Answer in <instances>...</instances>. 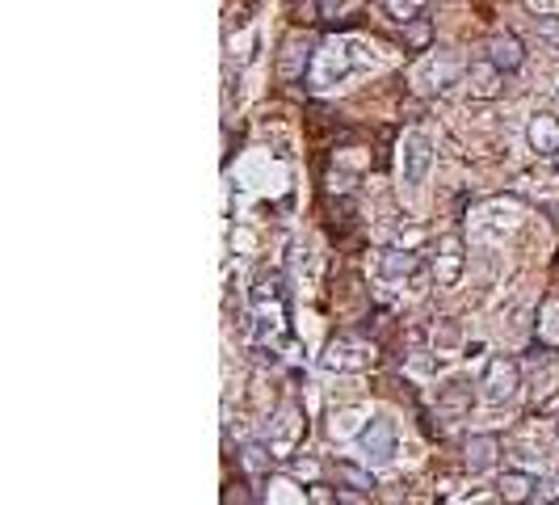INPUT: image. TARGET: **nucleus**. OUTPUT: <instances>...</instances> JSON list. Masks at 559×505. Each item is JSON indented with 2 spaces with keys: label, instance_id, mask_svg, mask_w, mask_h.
Instances as JSON below:
<instances>
[{
  "label": "nucleus",
  "instance_id": "1",
  "mask_svg": "<svg viewBox=\"0 0 559 505\" xmlns=\"http://www.w3.org/2000/svg\"><path fill=\"white\" fill-rule=\"evenodd\" d=\"M475 388H480V400H484V405H492V408L509 405L513 396L522 392V362L509 358V354L488 358V367H484V375H480Z\"/></svg>",
  "mask_w": 559,
  "mask_h": 505
},
{
  "label": "nucleus",
  "instance_id": "2",
  "mask_svg": "<svg viewBox=\"0 0 559 505\" xmlns=\"http://www.w3.org/2000/svg\"><path fill=\"white\" fill-rule=\"evenodd\" d=\"M375 270H378V278H387V283H408L413 291H425V283H433L429 266H421V257H416L413 248H378Z\"/></svg>",
  "mask_w": 559,
  "mask_h": 505
},
{
  "label": "nucleus",
  "instance_id": "3",
  "mask_svg": "<svg viewBox=\"0 0 559 505\" xmlns=\"http://www.w3.org/2000/svg\"><path fill=\"white\" fill-rule=\"evenodd\" d=\"M462 270H467V248H462V236L459 232H446L433 240L429 248V274H433V286H459Z\"/></svg>",
  "mask_w": 559,
  "mask_h": 505
},
{
  "label": "nucleus",
  "instance_id": "4",
  "mask_svg": "<svg viewBox=\"0 0 559 505\" xmlns=\"http://www.w3.org/2000/svg\"><path fill=\"white\" fill-rule=\"evenodd\" d=\"M462 76H467V63H462L459 55H450V51H433L429 60L416 63L413 80L425 89V93H446L450 85H459Z\"/></svg>",
  "mask_w": 559,
  "mask_h": 505
},
{
  "label": "nucleus",
  "instance_id": "5",
  "mask_svg": "<svg viewBox=\"0 0 559 505\" xmlns=\"http://www.w3.org/2000/svg\"><path fill=\"white\" fill-rule=\"evenodd\" d=\"M320 367L324 370H337V375H358V370L375 367V350L358 337H332L329 350L320 354Z\"/></svg>",
  "mask_w": 559,
  "mask_h": 505
},
{
  "label": "nucleus",
  "instance_id": "6",
  "mask_svg": "<svg viewBox=\"0 0 559 505\" xmlns=\"http://www.w3.org/2000/svg\"><path fill=\"white\" fill-rule=\"evenodd\" d=\"M358 451H362L366 468H387L396 459V426L387 417H370L358 430Z\"/></svg>",
  "mask_w": 559,
  "mask_h": 505
},
{
  "label": "nucleus",
  "instance_id": "7",
  "mask_svg": "<svg viewBox=\"0 0 559 505\" xmlns=\"http://www.w3.org/2000/svg\"><path fill=\"white\" fill-rule=\"evenodd\" d=\"M303 434H307L303 413H299V408H282L278 417L269 421V434H266L269 455H274V459H291V451L303 443Z\"/></svg>",
  "mask_w": 559,
  "mask_h": 505
},
{
  "label": "nucleus",
  "instance_id": "8",
  "mask_svg": "<svg viewBox=\"0 0 559 505\" xmlns=\"http://www.w3.org/2000/svg\"><path fill=\"white\" fill-rule=\"evenodd\" d=\"M429 164H433V144L429 136L413 131V136L404 139L400 148V173H404V185H421L429 177Z\"/></svg>",
  "mask_w": 559,
  "mask_h": 505
},
{
  "label": "nucleus",
  "instance_id": "9",
  "mask_svg": "<svg viewBox=\"0 0 559 505\" xmlns=\"http://www.w3.org/2000/svg\"><path fill=\"white\" fill-rule=\"evenodd\" d=\"M462 85H467V93H471L475 101H492L505 93V72H500L492 60H475V63H467Z\"/></svg>",
  "mask_w": 559,
  "mask_h": 505
},
{
  "label": "nucleus",
  "instance_id": "10",
  "mask_svg": "<svg viewBox=\"0 0 559 505\" xmlns=\"http://www.w3.org/2000/svg\"><path fill=\"white\" fill-rule=\"evenodd\" d=\"M484 60H492L500 68V72L509 76V72H517L526 63V47H522V38L513 34V30H497V34L488 38L484 42Z\"/></svg>",
  "mask_w": 559,
  "mask_h": 505
},
{
  "label": "nucleus",
  "instance_id": "11",
  "mask_svg": "<svg viewBox=\"0 0 559 505\" xmlns=\"http://www.w3.org/2000/svg\"><path fill=\"white\" fill-rule=\"evenodd\" d=\"M526 144H530V152H538V156H555L559 152V118L547 110L530 114V123H526Z\"/></svg>",
  "mask_w": 559,
  "mask_h": 505
},
{
  "label": "nucleus",
  "instance_id": "12",
  "mask_svg": "<svg viewBox=\"0 0 559 505\" xmlns=\"http://www.w3.org/2000/svg\"><path fill=\"white\" fill-rule=\"evenodd\" d=\"M471 405H475V392H471V383L467 379H450L438 388V417L459 421V417L471 413Z\"/></svg>",
  "mask_w": 559,
  "mask_h": 505
},
{
  "label": "nucleus",
  "instance_id": "13",
  "mask_svg": "<svg viewBox=\"0 0 559 505\" xmlns=\"http://www.w3.org/2000/svg\"><path fill=\"white\" fill-rule=\"evenodd\" d=\"M497 497L505 505H526V501H535L538 497V481L522 468H505L500 472V481H497Z\"/></svg>",
  "mask_w": 559,
  "mask_h": 505
},
{
  "label": "nucleus",
  "instance_id": "14",
  "mask_svg": "<svg viewBox=\"0 0 559 505\" xmlns=\"http://www.w3.org/2000/svg\"><path fill=\"white\" fill-rule=\"evenodd\" d=\"M312 68V42L299 34H291L282 42V55H278V76L282 80H303V72Z\"/></svg>",
  "mask_w": 559,
  "mask_h": 505
},
{
  "label": "nucleus",
  "instance_id": "15",
  "mask_svg": "<svg viewBox=\"0 0 559 505\" xmlns=\"http://www.w3.org/2000/svg\"><path fill=\"white\" fill-rule=\"evenodd\" d=\"M497 459H500V438L497 434H471V438L462 443V463H467L471 472L497 468Z\"/></svg>",
  "mask_w": 559,
  "mask_h": 505
},
{
  "label": "nucleus",
  "instance_id": "16",
  "mask_svg": "<svg viewBox=\"0 0 559 505\" xmlns=\"http://www.w3.org/2000/svg\"><path fill=\"white\" fill-rule=\"evenodd\" d=\"M538 345L559 350V295H547L538 304Z\"/></svg>",
  "mask_w": 559,
  "mask_h": 505
},
{
  "label": "nucleus",
  "instance_id": "17",
  "mask_svg": "<svg viewBox=\"0 0 559 505\" xmlns=\"http://www.w3.org/2000/svg\"><path fill=\"white\" fill-rule=\"evenodd\" d=\"M332 476H337L345 489H353V493H375L378 489L370 468H358V463H349V459H337V463H332Z\"/></svg>",
  "mask_w": 559,
  "mask_h": 505
},
{
  "label": "nucleus",
  "instance_id": "18",
  "mask_svg": "<svg viewBox=\"0 0 559 505\" xmlns=\"http://www.w3.org/2000/svg\"><path fill=\"white\" fill-rule=\"evenodd\" d=\"M378 9L387 13L396 25H408L416 17H425V0H378Z\"/></svg>",
  "mask_w": 559,
  "mask_h": 505
},
{
  "label": "nucleus",
  "instance_id": "19",
  "mask_svg": "<svg viewBox=\"0 0 559 505\" xmlns=\"http://www.w3.org/2000/svg\"><path fill=\"white\" fill-rule=\"evenodd\" d=\"M429 42H433V25H429V17H416V22L404 25V47L408 51H425Z\"/></svg>",
  "mask_w": 559,
  "mask_h": 505
},
{
  "label": "nucleus",
  "instance_id": "20",
  "mask_svg": "<svg viewBox=\"0 0 559 505\" xmlns=\"http://www.w3.org/2000/svg\"><path fill=\"white\" fill-rule=\"evenodd\" d=\"M538 42H547L551 51H559V17H535Z\"/></svg>",
  "mask_w": 559,
  "mask_h": 505
},
{
  "label": "nucleus",
  "instance_id": "21",
  "mask_svg": "<svg viewBox=\"0 0 559 505\" xmlns=\"http://www.w3.org/2000/svg\"><path fill=\"white\" fill-rule=\"evenodd\" d=\"M303 493H307V505H340L337 489H329V484H320V481H312Z\"/></svg>",
  "mask_w": 559,
  "mask_h": 505
},
{
  "label": "nucleus",
  "instance_id": "22",
  "mask_svg": "<svg viewBox=\"0 0 559 505\" xmlns=\"http://www.w3.org/2000/svg\"><path fill=\"white\" fill-rule=\"evenodd\" d=\"M266 451H269V446L248 443V446H244V468H248V472H266L269 459H274V455H266Z\"/></svg>",
  "mask_w": 559,
  "mask_h": 505
},
{
  "label": "nucleus",
  "instance_id": "23",
  "mask_svg": "<svg viewBox=\"0 0 559 505\" xmlns=\"http://www.w3.org/2000/svg\"><path fill=\"white\" fill-rule=\"evenodd\" d=\"M433 345H438V350H454V345H459V324L454 321L433 324Z\"/></svg>",
  "mask_w": 559,
  "mask_h": 505
},
{
  "label": "nucleus",
  "instance_id": "24",
  "mask_svg": "<svg viewBox=\"0 0 559 505\" xmlns=\"http://www.w3.org/2000/svg\"><path fill=\"white\" fill-rule=\"evenodd\" d=\"M538 501H543V505H559V476H551V481L538 484Z\"/></svg>",
  "mask_w": 559,
  "mask_h": 505
},
{
  "label": "nucleus",
  "instance_id": "25",
  "mask_svg": "<svg viewBox=\"0 0 559 505\" xmlns=\"http://www.w3.org/2000/svg\"><path fill=\"white\" fill-rule=\"evenodd\" d=\"M340 9V0H320V17H332Z\"/></svg>",
  "mask_w": 559,
  "mask_h": 505
},
{
  "label": "nucleus",
  "instance_id": "26",
  "mask_svg": "<svg viewBox=\"0 0 559 505\" xmlns=\"http://www.w3.org/2000/svg\"><path fill=\"white\" fill-rule=\"evenodd\" d=\"M551 164H555V173H559V152H555V156H551Z\"/></svg>",
  "mask_w": 559,
  "mask_h": 505
},
{
  "label": "nucleus",
  "instance_id": "27",
  "mask_svg": "<svg viewBox=\"0 0 559 505\" xmlns=\"http://www.w3.org/2000/svg\"><path fill=\"white\" fill-rule=\"evenodd\" d=\"M555 438H559V421H555Z\"/></svg>",
  "mask_w": 559,
  "mask_h": 505
},
{
  "label": "nucleus",
  "instance_id": "28",
  "mask_svg": "<svg viewBox=\"0 0 559 505\" xmlns=\"http://www.w3.org/2000/svg\"><path fill=\"white\" fill-rule=\"evenodd\" d=\"M340 505H345V501H340Z\"/></svg>",
  "mask_w": 559,
  "mask_h": 505
}]
</instances>
